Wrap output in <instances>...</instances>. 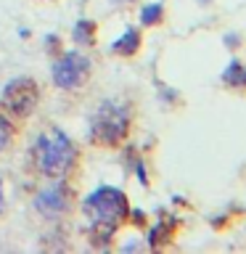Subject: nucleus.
I'll use <instances>...</instances> for the list:
<instances>
[{"mask_svg": "<svg viewBox=\"0 0 246 254\" xmlns=\"http://www.w3.org/2000/svg\"><path fill=\"white\" fill-rule=\"evenodd\" d=\"M35 159H37V167L43 175H48V178H63L77 162V148L63 130L48 127L37 138Z\"/></svg>", "mask_w": 246, "mask_h": 254, "instance_id": "obj_1", "label": "nucleus"}, {"mask_svg": "<svg viewBox=\"0 0 246 254\" xmlns=\"http://www.w3.org/2000/svg\"><path fill=\"white\" fill-rule=\"evenodd\" d=\"M127 212H130V206H127V198L119 188L101 186L85 198V214L98 228H106V230L117 228L127 217Z\"/></svg>", "mask_w": 246, "mask_h": 254, "instance_id": "obj_2", "label": "nucleus"}, {"mask_svg": "<svg viewBox=\"0 0 246 254\" xmlns=\"http://www.w3.org/2000/svg\"><path fill=\"white\" fill-rule=\"evenodd\" d=\"M127 127H130V109L122 101H103L90 119L93 140L103 146H117L127 135Z\"/></svg>", "mask_w": 246, "mask_h": 254, "instance_id": "obj_3", "label": "nucleus"}, {"mask_svg": "<svg viewBox=\"0 0 246 254\" xmlns=\"http://www.w3.org/2000/svg\"><path fill=\"white\" fill-rule=\"evenodd\" d=\"M40 101V93H37V82L29 77H19V79H11L3 90V106L16 117H27L35 111Z\"/></svg>", "mask_w": 246, "mask_h": 254, "instance_id": "obj_4", "label": "nucleus"}, {"mask_svg": "<svg viewBox=\"0 0 246 254\" xmlns=\"http://www.w3.org/2000/svg\"><path fill=\"white\" fill-rule=\"evenodd\" d=\"M87 74H90V61L77 51H66L53 64V79L59 87H63V90L79 87L87 79Z\"/></svg>", "mask_w": 246, "mask_h": 254, "instance_id": "obj_5", "label": "nucleus"}, {"mask_svg": "<svg viewBox=\"0 0 246 254\" xmlns=\"http://www.w3.org/2000/svg\"><path fill=\"white\" fill-rule=\"evenodd\" d=\"M35 206L37 212H43L45 217H56V214H63L69 206V193L63 186H51V188H43L35 198Z\"/></svg>", "mask_w": 246, "mask_h": 254, "instance_id": "obj_6", "label": "nucleus"}, {"mask_svg": "<svg viewBox=\"0 0 246 254\" xmlns=\"http://www.w3.org/2000/svg\"><path fill=\"white\" fill-rule=\"evenodd\" d=\"M140 48V35L138 29H124L122 37L114 40V45H111V51L119 53V56H132L135 51Z\"/></svg>", "mask_w": 246, "mask_h": 254, "instance_id": "obj_7", "label": "nucleus"}, {"mask_svg": "<svg viewBox=\"0 0 246 254\" xmlns=\"http://www.w3.org/2000/svg\"><path fill=\"white\" fill-rule=\"evenodd\" d=\"M71 35H74V43L90 45L93 37H95V21H90V19H79V21L74 24V29H71Z\"/></svg>", "mask_w": 246, "mask_h": 254, "instance_id": "obj_8", "label": "nucleus"}, {"mask_svg": "<svg viewBox=\"0 0 246 254\" xmlns=\"http://www.w3.org/2000/svg\"><path fill=\"white\" fill-rule=\"evenodd\" d=\"M222 79L228 85H236V87H246V66L241 61H230V66L222 71Z\"/></svg>", "mask_w": 246, "mask_h": 254, "instance_id": "obj_9", "label": "nucleus"}, {"mask_svg": "<svg viewBox=\"0 0 246 254\" xmlns=\"http://www.w3.org/2000/svg\"><path fill=\"white\" fill-rule=\"evenodd\" d=\"M162 13H164L162 3H151V5H143V11H140V21L146 24V27H151V24H159V21H162Z\"/></svg>", "mask_w": 246, "mask_h": 254, "instance_id": "obj_10", "label": "nucleus"}, {"mask_svg": "<svg viewBox=\"0 0 246 254\" xmlns=\"http://www.w3.org/2000/svg\"><path fill=\"white\" fill-rule=\"evenodd\" d=\"M8 140H11V122L0 114V151L8 146Z\"/></svg>", "mask_w": 246, "mask_h": 254, "instance_id": "obj_11", "label": "nucleus"}, {"mask_svg": "<svg viewBox=\"0 0 246 254\" xmlns=\"http://www.w3.org/2000/svg\"><path fill=\"white\" fill-rule=\"evenodd\" d=\"M5 212V196H3V180H0V214Z\"/></svg>", "mask_w": 246, "mask_h": 254, "instance_id": "obj_12", "label": "nucleus"}, {"mask_svg": "<svg viewBox=\"0 0 246 254\" xmlns=\"http://www.w3.org/2000/svg\"><path fill=\"white\" fill-rule=\"evenodd\" d=\"M225 40H228V45H238V37L236 35H228Z\"/></svg>", "mask_w": 246, "mask_h": 254, "instance_id": "obj_13", "label": "nucleus"}, {"mask_svg": "<svg viewBox=\"0 0 246 254\" xmlns=\"http://www.w3.org/2000/svg\"><path fill=\"white\" fill-rule=\"evenodd\" d=\"M114 3H130V0H114Z\"/></svg>", "mask_w": 246, "mask_h": 254, "instance_id": "obj_14", "label": "nucleus"}]
</instances>
